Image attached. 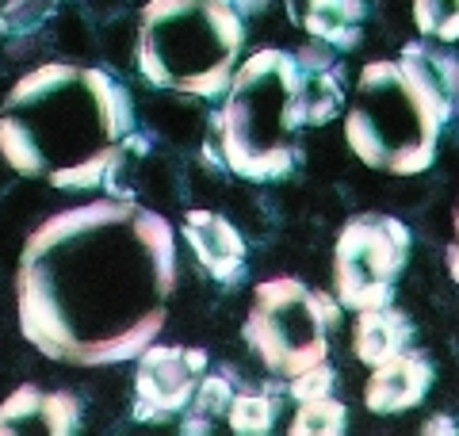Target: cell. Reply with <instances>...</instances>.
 Instances as JSON below:
<instances>
[{"label":"cell","mask_w":459,"mask_h":436,"mask_svg":"<svg viewBox=\"0 0 459 436\" xmlns=\"http://www.w3.org/2000/svg\"><path fill=\"white\" fill-rule=\"evenodd\" d=\"M172 283L169 222L131 199L84 203L23 245L16 272L23 337L69 363L131 360L161 333Z\"/></svg>","instance_id":"6da1fadb"},{"label":"cell","mask_w":459,"mask_h":436,"mask_svg":"<svg viewBox=\"0 0 459 436\" xmlns=\"http://www.w3.org/2000/svg\"><path fill=\"white\" fill-rule=\"evenodd\" d=\"M131 126V96L108 73L42 65L27 73L8 96L0 115V153L16 172H47L50 180L115 150Z\"/></svg>","instance_id":"7a4b0ae2"},{"label":"cell","mask_w":459,"mask_h":436,"mask_svg":"<svg viewBox=\"0 0 459 436\" xmlns=\"http://www.w3.org/2000/svg\"><path fill=\"white\" fill-rule=\"evenodd\" d=\"M455 92V62H440L421 47H410L402 62H371L356 81L344 138L371 169L398 177L421 172L437 157L440 126Z\"/></svg>","instance_id":"3957f363"},{"label":"cell","mask_w":459,"mask_h":436,"mask_svg":"<svg viewBox=\"0 0 459 436\" xmlns=\"http://www.w3.org/2000/svg\"><path fill=\"white\" fill-rule=\"evenodd\" d=\"M303 115V69L291 54L261 50L230 81V100L219 115L226 165L249 180H276L295 161V130Z\"/></svg>","instance_id":"277c9868"},{"label":"cell","mask_w":459,"mask_h":436,"mask_svg":"<svg viewBox=\"0 0 459 436\" xmlns=\"http://www.w3.org/2000/svg\"><path fill=\"white\" fill-rule=\"evenodd\" d=\"M241 50V16L226 0H153L142 8L138 69L150 84L222 96Z\"/></svg>","instance_id":"5b68a950"},{"label":"cell","mask_w":459,"mask_h":436,"mask_svg":"<svg viewBox=\"0 0 459 436\" xmlns=\"http://www.w3.org/2000/svg\"><path fill=\"white\" fill-rule=\"evenodd\" d=\"M333 318L325 295H314L299 280H268L256 287L246 341L272 375L295 379L325 360V326Z\"/></svg>","instance_id":"8992f818"},{"label":"cell","mask_w":459,"mask_h":436,"mask_svg":"<svg viewBox=\"0 0 459 436\" xmlns=\"http://www.w3.org/2000/svg\"><path fill=\"white\" fill-rule=\"evenodd\" d=\"M410 230L398 218H356L341 230L333 253L337 299L349 310H376L391 299L394 275L406 265Z\"/></svg>","instance_id":"52a82bcc"},{"label":"cell","mask_w":459,"mask_h":436,"mask_svg":"<svg viewBox=\"0 0 459 436\" xmlns=\"http://www.w3.org/2000/svg\"><path fill=\"white\" fill-rule=\"evenodd\" d=\"M207 368L204 348H180V344H146L138 360V398H142V417H150V410H184L195 398L199 371Z\"/></svg>","instance_id":"ba28073f"},{"label":"cell","mask_w":459,"mask_h":436,"mask_svg":"<svg viewBox=\"0 0 459 436\" xmlns=\"http://www.w3.org/2000/svg\"><path fill=\"white\" fill-rule=\"evenodd\" d=\"M433 383V368L421 353H398L391 360L376 363L371 379L364 387V402L371 414H398L418 405L421 395Z\"/></svg>","instance_id":"9c48e42d"},{"label":"cell","mask_w":459,"mask_h":436,"mask_svg":"<svg viewBox=\"0 0 459 436\" xmlns=\"http://www.w3.org/2000/svg\"><path fill=\"white\" fill-rule=\"evenodd\" d=\"M184 234H188L199 265H204L214 280L238 275L241 260H246V245H241V234L226 218L211 214V211H192L188 222H184Z\"/></svg>","instance_id":"30bf717a"},{"label":"cell","mask_w":459,"mask_h":436,"mask_svg":"<svg viewBox=\"0 0 459 436\" xmlns=\"http://www.w3.org/2000/svg\"><path fill=\"white\" fill-rule=\"evenodd\" d=\"M410 333H413V326L406 314L386 310V307L360 310V318H356V356L376 368V363L406 353Z\"/></svg>","instance_id":"8fae6325"},{"label":"cell","mask_w":459,"mask_h":436,"mask_svg":"<svg viewBox=\"0 0 459 436\" xmlns=\"http://www.w3.org/2000/svg\"><path fill=\"white\" fill-rule=\"evenodd\" d=\"M360 16H364V0H310L307 4V31L322 42L352 47Z\"/></svg>","instance_id":"7c38bea8"},{"label":"cell","mask_w":459,"mask_h":436,"mask_svg":"<svg viewBox=\"0 0 459 436\" xmlns=\"http://www.w3.org/2000/svg\"><path fill=\"white\" fill-rule=\"evenodd\" d=\"M341 108V89L329 69H303V115L307 123L333 119Z\"/></svg>","instance_id":"4fadbf2b"},{"label":"cell","mask_w":459,"mask_h":436,"mask_svg":"<svg viewBox=\"0 0 459 436\" xmlns=\"http://www.w3.org/2000/svg\"><path fill=\"white\" fill-rule=\"evenodd\" d=\"M413 23L425 39H459V0H413Z\"/></svg>","instance_id":"5bb4252c"},{"label":"cell","mask_w":459,"mask_h":436,"mask_svg":"<svg viewBox=\"0 0 459 436\" xmlns=\"http://www.w3.org/2000/svg\"><path fill=\"white\" fill-rule=\"evenodd\" d=\"M31 417H39L42 432H47V395L39 387H20L4 405H0V432H27Z\"/></svg>","instance_id":"9a60e30c"},{"label":"cell","mask_w":459,"mask_h":436,"mask_svg":"<svg viewBox=\"0 0 459 436\" xmlns=\"http://www.w3.org/2000/svg\"><path fill=\"white\" fill-rule=\"evenodd\" d=\"M344 429V405L333 398H310L291 421V436H337Z\"/></svg>","instance_id":"2e32d148"},{"label":"cell","mask_w":459,"mask_h":436,"mask_svg":"<svg viewBox=\"0 0 459 436\" xmlns=\"http://www.w3.org/2000/svg\"><path fill=\"white\" fill-rule=\"evenodd\" d=\"M272 414H276V405L261 395H241L230 402V429L238 432H264L272 425Z\"/></svg>","instance_id":"e0dca14e"},{"label":"cell","mask_w":459,"mask_h":436,"mask_svg":"<svg viewBox=\"0 0 459 436\" xmlns=\"http://www.w3.org/2000/svg\"><path fill=\"white\" fill-rule=\"evenodd\" d=\"M47 12H50V0H16V4L4 8L0 23H4L8 35H27V31H35V27L47 20Z\"/></svg>","instance_id":"ac0fdd59"},{"label":"cell","mask_w":459,"mask_h":436,"mask_svg":"<svg viewBox=\"0 0 459 436\" xmlns=\"http://www.w3.org/2000/svg\"><path fill=\"white\" fill-rule=\"evenodd\" d=\"M230 383L222 375H207V379H199L195 387V410L204 417H214V414H230Z\"/></svg>","instance_id":"d6986e66"},{"label":"cell","mask_w":459,"mask_h":436,"mask_svg":"<svg viewBox=\"0 0 459 436\" xmlns=\"http://www.w3.org/2000/svg\"><path fill=\"white\" fill-rule=\"evenodd\" d=\"M77 414H81V405L74 395H47V432L54 436H62L77 425Z\"/></svg>","instance_id":"ffe728a7"},{"label":"cell","mask_w":459,"mask_h":436,"mask_svg":"<svg viewBox=\"0 0 459 436\" xmlns=\"http://www.w3.org/2000/svg\"><path fill=\"white\" fill-rule=\"evenodd\" d=\"M329 387H333V371L318 363V368L295 375V379H291V395H295L299 402H310V398H325Z\"/></svg>","instance_id":"44dd1931"},{"label":"cell","mask_w":459,"mask_h":436,"mask_svg":"<svg viewBox=\"0 0 459 436\" xmlns=\"http://www.w3.org/2000/svg\"><path fill=\"white\" fill-rule=\"evenodd\" d=\"M448 272H452V280L459 283V211H455V241L448 249Z\"/></svg>","instance_id":"7402d4cb"},{"label":"cell","mask_w":459,"mask_h":436,"mask_svg":"<svg viewBox=\"0 0 459 436\" xmlns=\"http://www.w3.org/2000/svg\"><path fill=\"white\" fill-rule=\"evenodd\" d=\"M234 4H238V12H256L264 0H234Z\"/></svg>","instance_id":"603a6c76"}]
</instances>
